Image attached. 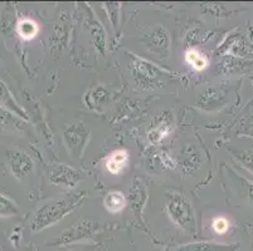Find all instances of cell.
Listing matches in <instances>:
<instances>
[{
  "mask_svg": "<svg viewBox=\"0 0 253 251\" xmlns=\"http://www.w3.org/2000/svg\"><path fill=\"white\" fill-rule=\"evenodd\" d=\"M84 196H86L84 191V192L78 191V192L64 193L63 196L50 200L49 202L39 207L31 222V229L33 231H41L57 224L64 216L72 213L81 204Z\"/></svg>",
  "mask_w": 253,
  "mask_h": 251,
  "instance_id": "cell-1",
  "label": "cell"
},
{
  "mask_svg": "<svg viewBox=\"0 0 253 251\" xmlns=\"http://www.w3.org/2000/svg\"><path fill=\"white\" fill-rule=\"evenodd\" d=\"M167 210L170 218L178 226L193 234L195 230L194 211L189 201L180 193H169L167 199Z\"/></svg>",
  "mask_w": 253,
  "mask_h": 251,
  "instance_id": "cell-2",
  "label": "cell"
},
{
  "mask_svg": "<svg viewBox=\"0 0 253 251\" xmlns=\"http://www.w3.org/2000/svg\"><path fill=\"white\" fill-rule=\"evenodd\" d=\"M89 138V130L81 121H73L68 123L63 130V140L66 148L75 158H81L84 146Z\"/></svg>",
  "mask_w": 253,
  "mask_h": 251,
  "instance_id": "cell-3",
  "label": "cell"
},
{
  "mask_svg": "<svg viewBox=\"0 0 253 251\" xmlns=\"http://www.w3.org/2000/svg\"><path fill=\"white\" fill-rule=\"evenodd\" d=\"M8 163L11 175L22 181L33 172L34 162L28 153L20 149H11L8 152Z\"/></svg>",
  "mask_w": 253,
  "mask_h": 251,
  "instance_id": "cell-4",
  "label": "cell"
},
{
  "mask_svg": "<svg viewBox=\"0 0 253 251\" xmlns=\"http://www.w3.org/2000/svg\"><path fill=\"white\" fill-rule=\"evenodd\" d=\"M97 230L98 225L96 224L95 221H80V222L73 225L71 229L66 230V231L59 236V239L56 241V244L61 245V244H71L76 243V241L86 240V239L91 238L92 235H95Z\"/></svg>",
  "mask_w": 253,
  "mask_h": 251,
  "instance_id": "cell-5",
  "label": "cell"
},
{
  "mask_svg": "<svg viewBox=\"0 0 253 251\" xmlns=\"http://www.w3.org/2000/svg\"><path fill=\"white\" fill-rule=\"evenodd\" d=\"M82 179V174L77 170L72 169L71 166L58 163L52 167L49 172L50 183L56 186H64V187H75Z\"/></svg>",
  "mask_w": 253,
  "mask_h": 251,
  "instance_id": "cell-6",
  "label": "cell"
},
{
  "mask_svg": "<svg viewBox=\"0 0 253 251\" xmlns=\"http://www.w3.org/2000/svg\"><path fill=\"white\" fill-rule=\"evenodd\" d=\"M128 163V153L125 149H116L106 158V169L110 174L119 175L123 172Z\"/></svg>",
  "mask_w": 253,
  "mask_h": 251,
  "instance_id": "cell-7",
  "label": "cell"
},
{
  "mask_svg": "<svg viewBox=\"0 0 253 251\" xmlns=\"http://www.w3.org/2000/svg\"><path fill=\"white\" fill-rule=\"evenodd\" d=\"M109 92L106 91L102 86H98L96 87V88L91 89V91L86 94L84 101H86L87 106H88L91 109L101 110L102 106H106V103L109 102Z\"/></svg>",
  "mask_w": 253,
  "mask_h": 251,
  "instance_id": "cell-8",
  "label": "cell"
},
{
  "mask_svg": "<svg viewBox=\"0 0 253 251\" xmlns=\"http://www.w3.org/2000/svg\"><path fill=\"white\" fill-rule=\"evenodd\" d=\"M103 204L110 213L119 214L125 209L126 199L120 191H112V192H109L106 195L105 199H103Z\"/></svg>",
  "mask_w": 253,
  "mask_h": 251,
  "instance_id": "cell-9",
  "label": "cell"
},
{
  "mask_svg": "<svg viewBox=\"0 0 253 251\" xmlns=\"http://www.w3.org/2000/svg\"><path fill=\"white\" fill-rule=\"evenodd\" d=\"M0 105H3L4 107H8L9 109H11L13 112H17L20 117H25V113L20 109L17 106V103L14 102L11 94L9 93L8 88L4 86V83L0 80Z\"/></svg>",
  "mask_w": 253,
  "mask_h": 251,
  "instance_id": "cell-10",
  "label": "cell"
},
{
  "mask_svg": "<svg viewBox=\"0 0 253 251\" xmlns=\"http://www.w3.org/2000/svg\"><path fill=\"white\" fill-rule=\"evenodd\" d=\"M186 62L190 64L197 71H202L208 66V59L204 54H202L199 50L197 49H189L185 54Z\"/></svg>",
  "mask_w": 253,
  "mask_h": 251,
  "instance_id": "cell-11",
  "label": "cell"
},
{
  "mask_svg": "<svg viewBox=\"0 0 253 251\" xmlns=\"http://www.w3.org/2000/svg\"><path fill=\"white\" fill-rule=\"evenodd\" d=\"M18 214V206L8 196L0 193V217H13Z\"/></svg>",
  "mask_w": 253,
  "mask_h": 251,
  "instance_id": "cell-12",
  "label": "cell"
},
{
  "mask_svg": "<svg viewBox=\"0 0 253 251\" xmlns=\"http://www.w3.org/2000/svg\"><path fill=\"white\" fill-rule=\"evenodd\" d=\"M19 33L23 38L31 39L34 38L38 33V25L31 19H24L19 23Z\"/></svg>",
  "mask_w": 253,
  "mask_h": 251,
  "instance_id": "cell-13",
  "label": "cell"
},
{
  "mask_svg": "<svg viewBox=\"0 0 253 251\" xmlns=\"http://www.w3.org/2000/svg\"><path fill=\"white\" fill-rule=\"evenodd\" d=\"M169 132H170L169 124L164 122V123H160L159 126H156V127H154L153 130H151V132L149 133V138H150L151 142L156 143V142L162 141L164 137H167V135Z\"/></svg>",
  "mask_w": 253,
  "mask_h": 251,
  "instance_id": "cell-14",
  "label": "cell"
},
{
  "mask_svg": "<svg viewBox=\"0 0 253 251\" xmlns=\"http://www.w3.org/2000/svg\"><path fill=\"white\" fill-rule=\"evenodd\" d=\"M229 251L231 248H222V245H211V244H194L188 245L184 251Z\"/></svg>",
  "mask_w": 253,
  "mask_h": 251,
  "instance_id": "cell-15",
  "label": "cell"
},
{
  "mask_svg": "<svg viewBox=\"0 0 253 251\" xmlns=\"http://www.w3.org/2000/svg\"><path fill=\"white\" fill-rule=\"evenodd\" d=\"M229 224L227 218L224 217H218L213 221V230H214L217 234H224L227 230H228Z\"/></svg>",
  "mask_w": 253,
  "mask_h": 251,
  "instance_id": "cell-16",
  "label": "cell"
},
{
  "mask_svg": "<svg viewBox=\"0 0 253 251\" xmlns=\"http://www.w3.org/2000/svg\"><path fill=\"white\" fill-rule=\"evenodd\" d=\"M238 157L242 160V162L245 163V165H247L248 169H251L253 171V153L252 152L245 151V152H242V153H239Z\"/></svg>",
  "mask_w": 253,
  "mask_h": 251,
  "instance_id": "cell-17",
  "label": "cell"
},
{
  "mask_svg": "<svg viewBox=\"0 0 253 251\" xmlns=\"http://www.w3.org/2000/svg\"><path fill=\"white\" fill-rule=\"evenodd\" d=\"M250 196L253 201V185H251V187H250Z\"/></svg>",
  "mask_w": 253,
  "mask_h": 251,
  "instance_id": "cell-18",
  "label": "cell"
}]
</instances>
